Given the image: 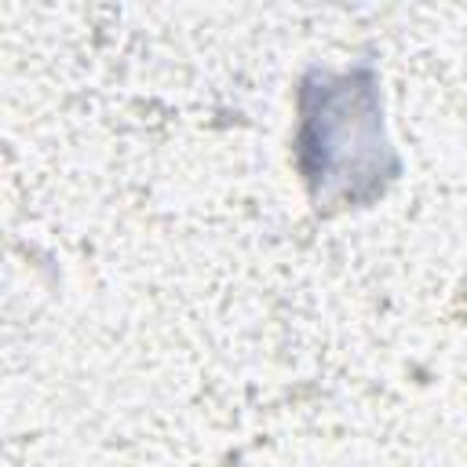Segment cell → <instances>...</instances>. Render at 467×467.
I'll use <instances>...</instances> for the list:
<instances>
[{
	"mask_svg": "<svg viewBox=\"0 0 467 467\" xmlns=\"http://www.w3.org/2000/svg\"><path fill=\"white\" fill-rule=\"evenodd\" d=\"M296 106V164L317 208L368 204L401 171L383 131L379 84L368 62L347 73L310 69Z\"/></svg>",
	"mask_w": 467,
	"mask_h": 467,
	"instance_id": "obj_1",
	"label": "cell"
}]
</instances>
